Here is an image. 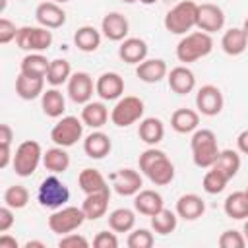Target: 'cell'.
I'll list each match as a JSON object with an SVG mask.
<instances>
[{"label": "cell", "mask_w": 248, "mask_h": 248, "mask_svg": "<svg viewBox=\"0 0 248 248\" xmlns=\"http://www.w3.org/2000/svg\"><path fill=\"white\" fill-rule=\"evenodd\" d=\"M190 149H192V159H194V165L200 167V169H211L213 163L217 161L221 149L217 145V136L213 130H207V128H202V130H196L192 134V140H190Z\"/></svg>", "instance_id": "cell-1"}, {"label": "cell", "mask_w": 248, "mask_h": 248, "mask_svg": "<svg viewBox=\"0 0 248 248\" xmlns=\"http://www.w3.org/2000/svg\"><path fill=\"white\" fill-rule=\"evenodd\" d=\"M213 50V39L205 31L186 33L176 45V58L184 64L196 62Z\"/></svg>", "instance_id": "cell-2"}, {"label": "cell", "mask_w": 248, "mask_h": 248, "mask_svg": "<svg viewBox=\"0 0 248 248\" xmlns=\"http://www.w3.org/2000/svg\"><path fill=\"white\" fill-rule=\"evenodd\" d=\"M198 21V4L192 0H182L172 6L165 16V29L172 35H186Z\"/></svg>", "instance_id": "cell-3"}, {"label": "cell", "mask_w": 248, "mask_h": 248, "mask_svg": "<svg viewBox=\"0 0 248 248\" xmlns=\"http://www.w3.org/2000/svg\"><path fill=\"white\" fill-rule=\"evenodd\" d=\"M41 161H43L41 143L35 140H25L17 145L12 165H14V170L17 176H31L37 170Z\"/></svg>", "instance_id": "cell-4"}, {"label": "cell", "mask_w": 248, "mask_h": 248, "mask_svg": "<svg viewBox=\"0 0 248 248\" xmlns=\"http://www.w3.org/2000/svg\"><path fill=\"white\" fill-rule=\"evenodd\" d=\"M143 101L140 97H134V95H126V97H120L116 101V105L112 107L110 110V120L114 126L118 128H126L138 120H141L143 116Z\"/></svg>", "instance_id": "cell-5"}, {"label": "cell", "mask_w": 248, "mask_h": 248, "mask_svg": "<svg viewBox=\"0 0 248 248\" xmlns=\"http://www.w3.org/2000/svg\"><path fill=\"white\" fill-rule=\"evenodd\" d=\"M85 213L81 207H76V205H62L58 207L50 217H48V229L60 236L68 234V232H74L76 229H79L85 221Z\"/></svg>", "instance_id": "cell-6"}, {"label": "cell", "mask_w": 248, "mask_h": 248, "mask_svg": "<svg viewBox=\"0 0 248 248\" xmlns=\"http://www.w3.org/2000/svg\"><path fill=\"white\" fill-rule=\"evenodd\" d=\"M16 45L21 50H29V52H41L46 50L52 45V31L39 25H23L17 29V37H16Z\"/></svg>", "instance_id": "cell-7"}, {"label": "cell", "mask_w": 248, "mask_h": 248, "mask_svg": "<svg viewBox=\"0 0 248 248\" xmlns=\"http://www.w3.org/2000/svg\"><path fill=\"white\" fill-rule=\"evenodd\" d=\"M83 120L78 116H62L50 130V140L60 147L76 145L83 136Z\"/></svg>", "instance_id": "cell-8"}, {"label": "cell", "mask_w": 248, "mask_h": 248, "mask_svg": "<svg viewBox=\"0 0 248 248\" xmlns=\"http://www.w3.org/2000/svg\"><path fill=\"white\" fill-rule=\"evenodd\" d=\"M37 200L43 207H48V209H58L62 207L68 200H70V190L68 186L58 180L56 176H46L39 190H37Z\"/></svg>", "instance_id": "cell-9"}, {"label": "cell", "mask_w": 248, "mask_h": 248, "mask_svg": "<svg viewBox=\"0 0 248 248\" xmlns=\"http://www.w3.org/2000/svg\"><path fill=\"white\" fill-rule=\"evenodd\" d=\"M223 93L217 85H202L196 93V108L203 116H217L223 110Z\"/></svg>", "instance_id": "cell-10"}, {"label": "cell", "mask_w": 248, "mask_h": 248, "mask_svg": "<svg viewBox=\"0 0 248 248\" xmlns=\"http://www.w3.org/2000/svg\"><path fill=\"white\" fill-rule=\"evenodd\" d=\"M108 180L118 196H136L143 186L141 174L134 169H118L108 174Z\"/></svg>", "instance_id": "cell-11"}, {"label": "cell", "mask_w": 248, "mask_h": 248, "mask_svg": "<svg viewBox=\"0 0 248 248\" xmlns=\"http://www.w3.org/2000/svg\"><path fill=\"white\" fill-rule=\"evenodd\" d=\"M196 27L200 31L209 33V35L221 31L225 27V12L217 4H211V2L198 4V21H196Z\"/></svg>", "instance_id": "cell-12"}, {"label": "cell", "mask_w": 248, "mask_h": 248, "mask_svg": "<svg viewBox=\"0 0 248 248\" xmlns=\"http://www.w3.org/2000/svg\"><path fill=\"white\" fill-rule=\"evenodd\" d=\"M95 91L93 78L87 72H76L68 79V95L76 105H85L91 101Z\"/></svg>", "instance_id": "cell-13"}, {"label": "cell", "mask_w": 248, "mask_h": 248, "mask_svg": "<svg viewBox=\"0 0 248 248\" xmlns=\"http://www.w3.org/2000/svg\"><path fill=\"white\" fill-rule=\"evenodd\" d=\"M95 93L103 101H116L124 95V78L116 72H105L95 81Z\"/></svg>", "instance_id": "cell-14"}, {"label": "cell", "mask_w": 248, "mask_h": 248, "mask_svg": "<svg viewBox=\"0 0 248 248\" xmlns=\"http://www.w3.org/2000/svg\"><path fill=\"white\" fill-rule=\"evenodd\" d=\"M143 174L155 184V186H167L172 182L174 178V165L170 163V159L167 157V153L163 151L145 170Z\"/></svg>", "instance_id": "cell-15"}, {"label": "cell", "mask_w": 248, "mask_h": 248, "mask_svg": "<svg viewBox=\"0 0 248 248\" xmlns=\"http://www.w3.org/2000/svg\"><path fill=\"white\" fill-rule=\"evenodd\" d=\"M35 19L46 29H58L66 23V12L56 2H41L35 10Z\"/></svg>", "instance_id": "cell-16"}, {"label": "cell", "mask_w": 248, "mask_h": 248, "mask_svg": "<svg viewBox=\"0 0 248 248\" xmlns=\"http://www.w3.org/2000/svg\"><path fill=\"white\" fill-rule=\"evenodd\" d=\"M108 202H110V188H105L101 192L85 194L81 209H83V213L89 221H97V219L105 217V213L108 209Z\"/></svg>", "instance_id": "cell-17"}, {"label": "cell", "mask_w": 248, "mask_h": 248, "mask_svg": "<svg viewBox=\"0 0 248 248\" xmlns=\"http://www.w3.org/2000/svg\"><path fill=\"white\" fill-rule=\"evenodd\" d=\"M101 31L108 41H124L128 37L130 23H128L126 16H122L120 12H110L103 17Z\"/></svg>", "instance_id": "cell-18"}, {"label": "cell", "mask_w": 248, "mask_h": 248, "mask_svg": "<svg viewBox=\"0 0 248 248\" xmlns=\"http://www.w3.org/2000/svg\"><path fill=\"white\" fill-rule=\"evenodd\" d=\"M147 43L140 37H126L124 41H120L118 46V56L120 60H124L126 64H140L147 58Z\"/></svg>", "instance_id": "cell-19"}, {"label": "cell", "mask_w": 248, "mask_h": 248, "mask_svg": "<svg viewBox=\"0 0 248 248\" xmlns=\"http://www.w3.org/2000/svg\"><path fill=\"white\" fill-rule=\"evenodd\" d=\"M169 87L178 95H188L196 87V76L188 66H176L167 74Z\"/></svg>", "instance_id": "cell-20"}, {"label": "cell", "mask_w": 248, "mask_h": 248, "mask_svg": "<svg viewBox=\"0 0 248 248\" xmlns=\"http://www.w3.org/2000/svg\"><path fill=\"white\" fill-rule=\"evenodd\" d=\"M169 68L167 62L161 58H145L136 66V76L143 83H159L163 78H167Z\"/></svg>", "instance_id": "cell-21"}, {"label": "cell", "mask_w": 248, "mask_h": 248, "mask_svg": "<svg viewBox=\"0 0 248 248\" xmlns=\"http://www.w3.org/2000/svg\"><path fill=\"white\" fill-rule=\"evenodd\" d=\"M205 213V202L198 194H182L176 202V215L184 221H196Z\"/></svg>", "instance_id": "cell-22"}, {"label": "cell", "mask_w": 248, "mask_h": 248, "mask_svg": "<svg viewBox=\"0 0 248 248\" xmlns=\"http://www.w3.org/2000/svg\"><path fill=\"white\" fill-rule=\"evenodd\" d=\"M110 149H112V141H110V138H108L105 132H101V130L91 132V134L83 140V151H85V155L91 157V159H103V157H107V155L110 153Z\"/></svg>", "instance_id": "cell-23"}, {"label": "cell", "mask_w": 248, "mask_h": 248, "mask_svg": "<svg viewBox=\"0 0 248 248\" xmlns=\"http://www.w3.org/2000/svg\"><path fill=\"white\" fill-rule=\"evenodd\" d=\"M134 207L138 213H141L145 217H153L157 211H161L165 207L163 196L155 190H140L134 196Z\"/></svg>", "instance_id": "cell-24"}, {"label": "cell", "mask_w": 248, "mask_h": 248, "mask_svg": "<svg viewBox=\"0 0 248 248\" xmlns=\"http://www.w3.org/2000/svg\"><path fill=\"white\" fill-rule=\"evenodd\" d=\"M16 93L23 101H33L45 93V78H33L19 72L16 78Z\"/></svg>", "instance_id": "cell-25"}, {"label": "cell", "mask_w": 248, "mask_h": 248, "mask_svg": "<svg viewBox=\"0 0 248 248\" xmlns=\"http://www.w3.org/2000/svg\"><path fill=\"white\" fill-rule=\"evenodd\" d=\"M138 136L149 147L151 145H157L165 138V124H163V120L161 118H155V116L143 118L140 122V128H138Z\"/></svg>", "instance_id": "cell-26"}, {"label": "cell", "mask_w": 248, "mask_h": 248, "mask_svg": "<svg viewBox=\"0 0 248 248\" xmlns=\"http://www.w3.org/2000/svg\"><path fill=\"white\" fill-rule=\"evenodd\" d=\"M248 46V37L244 33L242 27H231L223 33L221 37V48L229 54V56H238L246 50Z\"/></svg>", "instance_id": "cell-27"}, {"label": "cell", "mask_w": 248, "mask_h": 248, "mask_svg": "<svg viewBox=\"0 0 248 248\" xmlns=\"http://www.w3.org/2000/svg\"><path fill=\"white\" fill-rule=\"evenodd\" d=\"M200 124V112L192 108H176L170 116V128L178 134H192L198 130Z\"/></svg>", "instance_id": "cell-28"}, {"label": "cell", "mask_w": 248, "mask_h": 248, "mask_svg": "<svg viewBox=\"0 0 248 248\" xmlns=\"http://www.w3.org/2000/svg\"><path fill=\"white\" fill-rule=\"evenodd\" d=\"M81 120H83L85 126L99 130L108 120V108L103 103H99V101H89L81 108Z\"/></svg>", "instance_id": "cell-29"}, {"label": "cell", "mask_w": 248, "mask_h": 248, "mask_svg": "<svg viewBox=\"0 0 248 248\" xmlns=\"http://www.w3.org/2000/svg\"><path fill=\"white\" fill-rule=\"evenodd\" d=\"M43 165L46 170H50L52 174H60L64 170H68L70 167V155L66 153V147H50L43 153Z\"/></svg>", "instance_id": "cell-30"}, {"label": "cell", "mask_w": 248, "mask_h": 248, "mask_svg": "<svg viewBox=\"0 0 248 248\" xmlns=\"http://www.w3.org/2000/svg\"><path fill=\"white\" fill-rule=\"evenodd\" d=\"M225 215L236 221L248 219V196L246 192H232L227 196L225 203H223Z\"/></svg>", "instance_id": "cell-31"}, {"label": "cell", "mask_w": 248, "mask_h": 248, "mask_svg": "<svg viewBox=\"0 0 248 248\" xmlns=\"http://www.w3.org/2000/svg\"><path fill=\"white\" fill-rule=\"evenodd\" d=\"M74 43L83 52H95L101 46V31H97L93 25H81L74 33Z\"/></svg>", "instance_id": "cell-32"}, {"label": "cell", "mask_w": 248, "mask_h": 248, "mask_svg": "<svg viewBox=\"0 0 248 248\" xmlns=\"http://www.w3.org/2000/svg\"><path fill=\"white\" fill-rule=\"evenodd\" d=\"M48 66H50V60H46V56H43L41 52H31L23 56L19 64V72L25 76H33V78H46Z\"/></svg>", "instance_id": "cell-33"}, {"label": "cell", "mask_w": 248, "mask_h": 248, "mask_svg": "<svg viewBox=\"0 0 248 248\" xmlns=\"http://www.w3.org/2000/svg\"><path fill=\"white\" fill-rule=\"evenodd\" d=\"M41 107H43V112L46 116L58 118L66 110V99H64L62 91H58L56 87H52V89H46L41 95Z\"/></svg>", "instance_id": "cell-34"}, {"label": "cell", "mask_w": 248, "mask_h": 248, "mask_svg": "<svg viewBox=\"0 0 248 248\" xmlns=\"http://www.w3.org/2000/svg\"><path fill=\"white\" fill-rule=\"evenodd\" d=\"M78 184L83 194H93V192H101V190L108 188L107 178L97 169H83L78 176Z\"/></svg>", "instance_id": "cell-35"}, {"label": "cell", "mask_w": 248, "mask_h": 248, "mask_svg": "<svg viewBox=\"0 0 248 248\" xmlns=\"http://www.w3.org/2000/svg\"><path fill=\"white\" fill-rule=\"evenodd\" d=\"M213 169H217L219 172H223L229 180L236 176V172L240 170V155L234 149H223L217 157V161L213 163Z\"/></svg>", "instance_id": "cell-36"}, {"label": "cell", "mask_w": 248, "mask_h": 248, "mask_svg": "<svg viewBox=\"0 0 248 248\" xmlns=\"http://www.w3.org/2000/svg\"><path fill=\"white\" fill-rule=\"evenodd\" d=\"M136 225V213L128 207H118L108 213V227L114 232H130Z\"/></svg>", "instance_id": "cell-37"}, {"label": "cell", "mask_w": 248, "mask_h": 248, "mask_svg": "<svg viewBox=\"0 0 248 248\" xmlns=\"http://www.w3.org/2000/svg\"><path fill=\"white\" fill-rule=\"evenodd\" d=\"M178 225V215L176 211H170L167 207H163L161 211H157L153 217H151V229L157 232V234H170Z\"/></svg>", "instance_id": "cell-38"}, {"label": "cell", "mask_w": 248, "mask_h": 248, "mask_svg": "<svg viewBox=\"0 0 248 248\" xmlns=\"http://www.w3.org/2000/svg\"><path fill=\"white\" fill-rule=\"evenodd\" d=\"M70 78H72V66H70L68 60H64V58L50 60V66H48V72H46V81L52 87H58L62 83H68Z\"/></svg>", "instance_id": "cell-39"}, {"label": "cell", "mask_w": 248, "mask_h": 248, "mask_svg": "<svg viewBox=\"0 0 248 248\" xmlns=\"http://www.w3.org/2000/svg\"><path fill=\"white\" fill-rule=\"evenodd\" d=\"M4 203L12 209H23L29 203V190L23 184H14L4 192Z\"/></svg>", "instance_id": "cell-40"}, {"label": "cell", "mask_w": 248, "mask_h": 248, "mask_svg": "<svg viewBox=\"0 0 248 248\" xmlns=\"http://www.w3.org/2000/svg\"><path fill=\"white\" fill-rule=\"evenodd\" d=\"M227 182H229V178L223 174V172H219L217 169H209L205 174H203V180H202V186H203V190L207 192V194H221L223 190H225V186H227Z\"/></svg>", "instance_id": "cell-41"}, {"label": "cell", "mask_w": 248, "mask_h": 248, "mask_svg": "<svg viewBox=\"0 0 248 248\" xmlns=\"http://www.w3.org/2000/svg\"><path fill=\"white\" fill-rule=\"evenodd\" d=\"M153 242H155L153 232H149L147 229H136V231H132L128 234V240H126V244L130 248H151Z\"/></svg>", "instance_id": "cell-42"}, {"label": "cell", "mask_w": 248, "mask_h": 248, "mask_svg": "<svg viewBox=\"0 0 248 248\" xmlns=\"http://www.w3.org/2000/svg\"><path fill=\"white\" fill-rule=\"evenodd\" d=\"M219 246L221 248H244L246 246V238L238 231H225L219 236Z\"/></svg>", "instance_id": "cell-43"}, {"label": "cell", "mask_w": 248, "mask_h": 248, "mask_svg": "<svg viewBox=\"0 0 248 248\" xmlns=\"http://www.w3.org/2000/svg\"><path fill=\"white\" fill-rule=\"evenodd\" d=\"M87 246H89V240L76 232H68L58 240V248H87Z\"/></svg>", "instance_id": "cell-44"}, {"label": "cell", "mask_w": 248, "mask_h": 248, "mask_svg": "<svg viewBox=\"0 0 248 248\" xmlns=\"http://www.w3.org/2000/svg\"><path fill=\"white\" fill-rule=\"evenodd\" d=\"M17 37V27L14 21H10L8 17H2L0 19V43L2 45H8L10 41H14Z\"/></svg>", "instance_id": "cell-45"}, {"label": "cell", "mask_w": 248, "mask_h": 248, "mask_svg": "<svg viewBox=\"0 0 248 248\" xmlns=\"http://www.w3.org/2000/svg\"><path fill=\"white\" fill-rule=\"evenodd\" d=\"M93 246H95V248H116V246H118V238H116L114 232L101 231V232H97V236L93 238Z\"/></svg>", "instance_id": "cell-46"}, {"label": "cell", "mask_w": 248, "mask_h": 248, "mask_svg": "<svg viewBox=\"0 0 248 248\" xmlns=\"http://www.w3.org/2000/svg\"><path fill=\"white\" fill-rule=\"evenodd\" d=\"M14 221H16V219H14V209L4 203V205L0 207V232L10 231L12 225H14Z\"/></svg>", "instance_id": "cell-47"}, {"label": "cell", "mask_w": 248, "mask_h": 248, "mask_svg": "<svg viewBox=\"0 0 248 248\" xmlns=\"http://www.w3.org/2000/svg\"><path fill=\"white\" fill-rule=\"evenodd\" d=\"M14 140V130L10 128V124H0V147L12 145Z\"/></svg>", "instance_id": "cell-48"}, {"label": "cell", "mask_w": 248, "mask_h": 248, "mask_svg": "<svg viewBox=\"0 0 248 248\" xmlns=\"http://www.w3.org/2000/svg\"><path fill=\"white\" fill-rule=\"evenodd\" d=\"M236 147L240 153L248 155V130H242L238 136H236Z\"/></svg>", "instance_id": "cell-49"}, {"label": "cell", "mask_w": 248, "mask_h": 248, "mask_svg": "<svg viewBox=\"0 0 248 248\" xmlns=\"http://www.w3.org/2000/svg\"><path fill=\"white\" fill-rule=\"evenodd\" d=\"M19 244H17V240L14 238V236H10L8 232H4L2 236H0V248H17Z\"/></svg>", "instance_id": "cell-50"}, {"label": "cell", "mask_w": 248, "mask_h": 248, "mask_svg": "<svg viewBox=\"0 0 248 248\" xmlns=\"http://www.w3.org/2000/svg\"><path fill=\"white\" fill-rule=\"evenodd\" d=\"M25 248H45V244L41 240H29L25 242Z\"/></svg>", "instance_id": "cell-51"}, {"label": "cell", "mask_w": 248, "mask_h": 248, "mask_svg": "<svg viewBox=\"0 0 248 248\" xmlns=\"http://www.w3.org/2000/svg\"><path fill=\"white\" fill-rule=\"evenodd\" d=\"M242 234H244V238H246V242H248V219H246V223H244V229H242Z\"/></svg>", "instance_id": "cell-52"}, {"label": "cell", "mask_w": 248, "mask_h": 248, "mask_svg": "<svg viewBox=\"0 0 248 248\" xmlns=\"http://www.w3.org/2000/svg\"><path fill=\"white\" fill-rule=\"evenodd\" d=\"M138 2H141V4H145V6H149V4H155L157 0H138Z\"/></svg>", "instance_id": "cell-53"}, {"label": "cell", "mask_w": 248, "mask_h": 248, "mask_svg": "<svg viewBox=\"0 0 248 248\" xmlns=\"http://www.w3.org/2000/svg\"><path fill=\"white\" fill-rule=\"evenodd\" d=\"M242 29H244V33H246V37H248V17L244 19V25H242Z\"/></svg>", "instance_id": "cell-54"}, {"label": "cell", "mask_w": 248, "mask_h": 248, "mask_svg": "<svg viewBox=\"0 0 248 248\" xmlns=\"http://www.w3.org/2000/svg\"><path fill=\"white\" fill-rule=\"evenodd\" d=\"M52 2H56V4H64V2H70V0H52Z\"/></svg>", "instance_id": "cell-55"}, {"label": "cell", "mask_w": 248, "mask_h": 248, "mask_svg": "<svg viewBox=\"0 0 248 248\" xmlns=\"http://www.w3.org/2000/svg\"><path fill=\"white\" fill-rule=\"evenodd\" d=\"M122 2H126V4H134V2H138V0H122Z\"/></svg>", "instance_id": "cell-56"}, {"label": "cell", "mask_w": 248, "mask_h": 248, "mask_svg": "<svg viewBox=\"0 0 248 248\" xmlns=\"http://www.w3.org/2000/svg\"><path fill=\"white\" fill-rule=\"evenodd\" d=\"M244 192H246V196H248V186H246V190H244Z\"/></svg>", "instance_id": "cell-57"}]
</instances>
